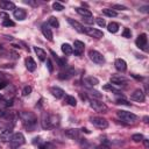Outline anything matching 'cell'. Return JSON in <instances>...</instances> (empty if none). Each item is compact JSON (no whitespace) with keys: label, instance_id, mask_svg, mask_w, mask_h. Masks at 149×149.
Instances as JSON below:
<instances>
[{"label":"cell","instance_id":"38","mask_svg":"<svg viewBox=\"0 0 149 149\" xmlns=\"http://www.w3.org/2000/svg\"><path fill=\"white\" fill-rule=\"evenodd\" d=\"M95 22H97V24H98L99 27H102V28H104V27L106 26V21H105L104 19H101V17H97V19H95Z\"/></svg>","mask_w":149,"mask_h":149},{"label":"cell","instance_id":"15","mask_svg":"<svg viewBox=\"0 0 149 149\" xmlns=\"http://www.w3.org/2000/svg\"><path fill=\"white\" fill-rule=\"evenodd\" d=\"M114 65H115V69L120 72H125L127 70V63L122 58H116L114 62Z\"/></svg>","mask_w":149,"mask_h":149},{"label":"cell","instance_id":"45","mask_svg":"<svg viewBox=\"0 0 149 149\" xmlns=\"http://www.w3.org/2000/svg\"><path fill=\"white\" fill-rule=\"evenodd\" d=\"M7 85H8V81H6V80H0V90L7 87Z\"/></svg>","mask_w":149,"mask_h":149},{"label":"cell","instance_id":"44","mask_svg":"<svg viewBox=\"0 0 149 149\" xmlns=\"http://www.w3.org/2000/svg\"><path fill=\"white\" fill-rule=\"evenodd\" d=\"M148 9H149V6H142V7L139 8V10L141 13H148Z\"/></svg>","mask_w":149,"mask_h":149},{"label":"cell","instance_id":"9","mask_svg":"<svg viewBox=\"0 0 149 149\" xmlns=\"http://www.w3.org/2000/svg\"><path fill=\"white\" fill-rule=\"evenodd\" d=\"M84 33H85V34H87L88 36L93 37V38H97V40H99V38L104 37V33H102L101 30H99V29H95V28L85 27V28H84Z\"/></svg>","mask_w":149,"mask_h":149},{"label":"cell","instance_id":"12","mask_svg":"<svg viewBox=\"0 0 149 149\" xmlns=\"http://www.w3.org/2000/svg\"><path fill=\"white\" fill-rule=\"evenodd\" d=\"M74 73H76L74 69H72V68H65L64 71H61L58 73V78L61 80H66V79H70L71 77H73Z\"/></svg>","mask_w":149,"mask_h":149},{"label":"cell","instance_id":"13","mask_svg":"<svg viewBox=\"0 0 149 149\" xmlns=\"http://www.w3.org/2000/svg\"><path fill=\"white\" fill-rule=\"evenodd\" d=\"M41 30H42V34L44 35V37H45L48 41H52V40H54V35H52L51 28L49 27L48 23H43V24L41 26Z\"/></svg>","mask_w":149,"mask_h":149},{"label":"cell","instance_id":"43","mask_svg":"<svg viewBox=\"0 0 149 149\" xmlns=\"http://www.w3.org/2000/svg\"><path fill=\"white\" fill-rule=\"evenodd\" d=\"M83 22L87 23V24H92L93 23V19L92 17H83Z\"/></svg>","mask_w":149,"mask_h":149},{"label":"cell","instance_id":"2","mask_svg":"<svg viewBox=\"0 0 149 149\" xmlns=\"http://www.w3.org/2000/svg\"><path fill=\"white\" fill-rule=\"evenodd\" d=\"M58 125V118L56 115H50L48 113H42L41 118V126L43 129H49Z\"/></svg>","mask_w":149,"mask_h":149},{"label":"cell","instance_id":"47","mask_svg":"<svg viewBox=\"0 0 149 149\" xmlns=\"http://www.w3.org/2000/svg\"><path fill=\"white\" fill-rule=\"evenodd\" d=\"M95 149H111V148H109V147H108L107 144H104V143H102V144L98 146V147H97Z\"/></svg>","mask_w":149,"mask_h":149},{"label":"cell","instance_id":"18","mask_svg":"<svg viewBox=\"0 0 149 149\" xmlns=\"http://www.w3.org/2000/svg\"><path fill=\"white\" fill-rule=\"evenodd\" d=\"M66 21H68L69 24H71L78 33H84V28H85V27H83L78 21H76V20H73V19H70V17H68Z\"/></svg>","mask_w":149,"mask_h":149},{"label":"cell","instance_id":"16","mask_svg":"<svg viewBox=\"0 0 149 149\" xmlns=\"http://www.w3.org/2000/svg\"><path fill=\"white\" fill-rule=\"evenodd\" d=\"M13 15H14V17H15L16 20L22 21V20L26 19L27 12H26V9H23V8H15L14 12H13Z\"/></svg>","mask_w":149,"mask_h":149},{"label":"cell","instance_id":"19","mask_svg":"<svg viewBox=\"0 0 149 149\" xmlns=\"http://www.w3.org/2000/svg\"><path fill=\"white\" fill-rule=\"evenodd\" d=\"M64 134H65L68 137L72 139V140H80L79 130H78V129H66V130L64 132Z\"/></svg>","mask_w":149,"mask_h":149},{"label":"cell","instance_id":"31","mask_svg":"<svg viewBox=\"0 0 149 149\" xmlns=\"http://www.w3.org/2000/svg\"><path fill=\"white\" fill-rule=\"evenodd\" d=\"M48 24H49V27H52V28H58L59 27V22H58L57 17H55V16H50L49 17Z\"/></svg>","mask_w":149,"mask_h":149},{"label":"cell","instance_id":"33","mask_svg":"<svg viewBox=\"0 0 149 149\" xmlns=\"http://www.w3.org/2000/svg\"><path fill=\"white\" fill-rule=\"evenodd\" d=\"M52 8H54L55 10H58V12H61V10H63V9H64V6H63L61 2H58V1H55V2L52 3Z\"/></svg>","mask_w":149,"mask_h":149},{"label":"cell","instance_id":"20","mask_svg":"<svg viewBox=\"0 0 149 149\" xmlns=\"http://www.w3.org/2000/svg\"><path fill=\"white\" fill-rule=\"evenodd\" d=\"M84 84L88 87H92V86H95L99 84V79L97 77H93V76H90V77H86L84 79Z\"/></svg>","mask_w":149,"mask_h":149},{"label":"cell","instance_id":"46","mask_svg":"<svg viewBox=\"0 0 149 149\" xmlns=\"http://www.w3.org/2000/svg\"><path fill=\"white\" fill-rule=\"evenodd\" d=\"M0 17H2L3 20H7V19H9V15L5 12H0Z\"/></svg>","mask_w":149,"mask_h":149},{"label":"cell","instance_id":"28","mask_svg":"<svg viewBox=\"0 0 149 149\" xmlns=\"http://www.w3.org/2000/svg\"><path fill=\"white\" fill-rule=\"evenodd\" d=\"M102 90H105V91H109V92H113L114 94H116V95H120L121 94V92L118 90V88H115L112 84H106V85H104L102 86Z\"/></svg>","mask_w":149,"mask_h":149},{"label":"cell","instance_id":"10","mask_svg":"<svg viewBox=\"0 0 149 149\" xmlns=\"http://www.w3.org/2000/svg\"><path fill=\"white\" fill-rule=\"evenodd\" d=\"M109 80H111L112 85H118V86L125 85L128 81V79L126 77L121 76V74H113V76H111V79Z\"/></svg>","mask_w":149,"mask_h":149},{"label":"cell","instance_id":"4","mask_svg":"<svg viewBox=\"0 0 149 149\" xmlns=\"http://www.w3.org/2000/svg\"><path fill=\"white\" fill-rule=\"evenodd\" d=\"M24 142H26V139H24L23 134H22V133H15V134L12 135V137H10V140H9V146H10L13 149H16V148L23 146Z\"/></svg>","mask_w":149,"mask_h":149},{"label":"cell","instance_id":"8","mask_svg":"<svg viewBox=\"0 0 149 149\" xmlns=\"http://www.w3.org/2000/svg\"><path fill=\"white\" fill-rule=\"evenodd\" d=\"M135 43H136V45H137L140 49L147 51V47H148V37H147V34H144V33L140 34V35L137 36Z\"/></svg>","mask_w":149,"mask_h":149},{"label":"cell","instance_id":"52","mask_svg":"<svg viewBox=\"0 0 149 149\" xmlns=\"http://www.w3.org/2000/svg\"><path fill=\"white\" fill-rule=\"evenodd\" d=\"M148 120H149V118H148V116H147V115H146V116H144V118H143V121H144V122H146V123H147V122H148Z\"/></svg>","mask_w":149,"mask_h":149},{"label":"cell","instance_id":"22","mask_svg":"<svg viewBox=\"0 0 149 149\" xmlns=\"http://www.w3.org/2000/svg\"><path fill=\"white\" fill-rule=\"evenodd\" d=\"M0 8L3 10H10V9H15V5L12 1L2 0V1H0Z\"/></svg>","mask_w":149,"mask_h":149},{"label":"cell","instance_id":"48","mask_svg":"<svg viewBox=\"0 0 149 149\" xmlns=\"http://www.w3.org/2000/svg\"><path fill=\"white\" fill-rule=\"evenodd\" d=\"M143 143H144V147H146V148H148V147H149V142H148V140H147V139H143Z\"/></svg>","mask_w":149,"mask_h":149},{"label":"cell","instance_id":"17","mask_svg":"<svg viewBox=\"0 0 149 149\" xmlns=\"http://www.w3.org/2000/svg\"><path fill=\"white\" fill-rule=\"evenodd\" d=\"M50 93H51L56 99H61V98H63L64 94H65V92H64L61 87H58V86H52V87H50Z\"/></svg>","mask_w":149,"mask_h":149},{"label":"cell","instance_id":"23","mask_svg":"<svg viewBox=\"0 0 149 149\" xmlns=\"http://www.w3.org/2000/svg\"><path fill=\"white\" fill-rule=\"evenodd\" d=\"M26 68L30 72H34L36 70V63L31 57H27L26 58Z\"/></svg>","mask_w":149,"mask_h":149},{"label":"cell","instance_id":"40","mask_svg":"<svg viewBox=\"0 0 149 149\" xmlns=\"http://www.w3.org/2000/svg\"><path fill=\"white\" fill-rule=\"evenodd\" d=\"M112 9L113 10H115V9H118V10H127V7L126 6H122V5H114L112 7Z\"/></svg>","mask_w":149,"mask_h":149},{"label":"cell","instance_id":"36","mask_svg":"<svg viewBox=\"0 0 149 149\" xmlns=\"http://www.w3.org/2000/svg\"><path fill=\"white\" fill-rule=\"evenodd\" d=\"M2 26H3V27H14L15 23H14V21H12L10 19H7V20H3V21H2Z\"/></svg>","mask_w":149,"mask_h":149},{"label":"cell","instance_id":"53","mask_svg":"<svg viewBox=\"0 0 149 149\" xmlns=\"http://www.w3.org/2000/svg\"><path fill=\"white\" fill-rule=\"evenodd\" d=\"M81 130H83V132H85V133H87V134H90V132H88V130H87V129H86V128H83V129H81Z\"/></svg>","mask_w":149,"mask_h":149},{"label":"cell","instance_id":"7","mask_svg":"<svg viewBox=\"0 0 149 149\" xmlns=\"http://www.w3.org/2000/svg\"><path fill=\"white\" fill-rule=\"evenodd\" d=\"M88 57H90V59H91L93 63H95V64H104V63H105L104 56H102L99 51H97V50H90V51H88Z\"/></svg>","mask_w":149,"mask_h":149},{"label":"cell","instance_id":"42","mask_svg":"<svg viewBox=\"0 0 149 149\" xmlns=\"http://www.w3.org/2000/svg\"><path fill=\"white\" fill-rule=\"evenodd\" d=\"M116 104H119V105L130 106V102H128V101H127V100H125V99H118V100H116Z\"/></svg>","mask_w":149,"mask_h":149},{"label":"cell","instance_id":"54","mask_svg":"<svg viewBox=\"0 0 149 149\" xmlns=\"http://www.w3.org/2000/svg\"><path fill=\"white\" fill-rule=\"evenodd\" d=\"M0 100H2V94L0 93Z\"/></svg>","mask_w":149,"mask_h":149},{"label":"cell","instance_id":"29","mask_svg":"<svg viewBox=\"0 0 149 149\" xmlns=\"http://www.w3.org/2000/svg\"><path fill=\"white\" fill-rule=\"evenodd\" d=\"M64 102L68 104V105H70V106H72V107H76V105H77L76 98L72 97V95H65L64 97Z\"/></svg>","mask_w":149,"mask_h":149},{"label":"cell","instance_id":"51","mask_svg":"<svg viewBox=\"0 0 149 149\" xmlns=\"http://www.w3.org/2000/svg\"><path fill=\"white\" fill-rule=\"evenodd\" d=\"M40 149H48V147H47V144H41Z\"/></svg>","mask_w":149,"mask_h":149},{"label":"cell","instance_id":"32","mask_svg":"<svg viewBox=\"0 0 149 149\" xmlns=\"http://www.w3.org/2000/svg\"><path fill=\"white\" fill-rule=\"evenodd\" d=\"M107 29H108V31H109V33L114 34V33H116V31L119 30V24H118L116 22H111V23H108Z\"/></svg>","mask_w":149,"mask_h":149},{"label":"cell","instance_id":"11","mask_svg":"<svg viewBox=\"0 0 149 149\" xmlns=\"http://www.w3.org/2000/svg\"><path fill=\"white\" fill-rule=\"evenodd\" d=\"M72 49H73V52H74L76 56H81L83 52H84V49H85V44H84V42H81L79 40H76L73 42Z\"/></svg>","mask_w":149,"mask_h":149},{"label":"cell","instance_id":"24","mask_svg":"<svg viewBox=\"0 0 149 149\" xmlns=\"http://www.w3.org/2000/svg\"><path fill=\"white\" fill-rule=\"evenodd\" d=\"M12 135H13V133H12L10 129H5V130H2L0 133V140L3 141V142H8L10 140Z\"/></svg>","mask_w":149,"mask_h":149},{"label":"cell","instance_id":"55","mask_svg":"<svg viewBox=\"0 0 149 149\" xmlns=\"http://www.w3.org/2000/svg\"><path fill=\"white\" fill-rule=\"evenodd\" d=\"M2 76H3V74H2V73H1V72H0V79H1V78H2Z\"/></svg>","mask_w":149,"mask_h":149},{"label":"cell","instance_id":"39","mask_svg":"<svg viewBox=\"0 0 149 149\" xmlns=\"http://www.w3.org/2000/svg\"><path fill=\"white\" fill-rule=\"evenodd\" d=\"M90 94H91L92 97H94V98H97V99H101V98H102V94H101V93H99L98 91H94V90H92Z\"/></svg>","mask_w":149,"mask_h":149},{"label":"cell","instance_id":"37","mask_svg":"<svg viewBox=\"0 0 149 149\" xmlns=\"http://www.w3.org/2000/svg\"><path fill=\"white\" fill-rule=\"evenodd\" d=\"M122 37H126V38H129L132 37V31L129 28H125L123 31H122Z\"/></svg>","mask_w":149,"mask_h":149},{"label":"cell","instance_id":"25","mask_svg":"<svg viewBox=\"0 0 149 149\" xmlns=\"http://www.w3.org/2000/svg\"><path fill=\"white\" fill-rule=\"evenodd\" d=\"M50 54L52 55L54 59L57 62V65H58L59 68H68V66H66V61H65V59H62V58H59V57H58V56H57V55H56V54H55L52 50L50 51Z\"/></svg>","mask_w":149,"mask_h":149},{"label":"cell","instance_id":"49","mask_svg":"<svg viewBox=\"0 0 149 149\" xmlns=\"http://www.w3.org/2000/svg\"><path fill=\"white\" fill-rule=\"evenodd\" d=\"M79 95H80V98H81V100H86V99H87V97H86V94H83V93H79Z\"/></svg>","mask_w":149,"mask_h":149},{"label":"cell","instance_id":"1","mask_svg":"<svg viewBox=\"0 0 149 149\" xmlns=\"http://www.w3.org/2000/svg\"><path fill=\"white\" fill-rule=\"evenodd\" d=\"M20 119L23 123V126L28 129V132H34L37 125V118L33 112H21Z\"/></svg>","mask_w":149,"mask_h":149},{"label":"cell","instance_id":"50","mask_svg":"<svg viewBox=\"0 0 149 149\" xmlns=\"http://www.w3.org/2000/svg\"><path fill=\"white\" fill-rule=\"evenodd\" d=\"M3 116H6V112L2 111V109H0V118H3Z\"/></svg>","mask_w":149,"mask_h":149},{"label":"cell","instance_id":"34","mask_svg":"<svg viewBox=\"0 0 149 149\" xmlns=\"http://www.w3.org/2000/svg\"><path fill=\"white\" fill-rule=\"evenodd\" d=\"M31 86H29V85H27V86H24L23 88H22V95L23 97H27V95H29L30 93H31Z\"/></svg>","mask_w":149,"mask_h":149},{"label":"cell","instance_id":"14","mask_svg":"<svg viewBox=\"0 0 149 149\" xmlns=\"http://www.w3.org/2000/svg\"><path fill=\"white\" fill-rule=\"evenodd\" d=\"M130 98H132L133 100H135V101H140V102H143V101L146 100V93H144L142 90L137 88V90H135V91L132 93Z\"/></svg>","mask_w":149,"mask_h":149},{"label":"cell","instance_id":"35","mask_svg":"<svg viewBox=\"0 0 149 149\" xmlns=\"http://www.w3.org/2000/svg\"><path fill=\"white\" fill-rule=\"evenodd\" d=\"M143 135L142 134H134L133 136H132V140L134 141V142H142L143 141Z\"/></svg>","mask_w":149,"mask_h":149},{"label":"cell","instance_id":"26","mask_svg":"<svg viewBox=\"0 0 149 149\" xmlns=\"http://www.w3.org/2000/svg\"><path fill=\"white\" fill-rule=\"evenodd\" d=\"M76 12H77L79 15H81L83 17H92V13H91L88 9H86V8L77 7V8H76Z\"/></svg>","mask_w":149,"mask_h":149},{"label":"cell","instance_id":"6","mask_svg":"<svg viewBox=\"0 0 149 149\" xmlns=\"http://www.w3.org/2000/svg\"><path fill=\"white\" fill-rule=\"evenodd\" d=\"M90 106L95 112H99V113H106L107 112V106L102 101H99L97 99H91L90 100Z\"/></svg>","mask_w":149,"mask_h":149},{"label":"cell","instance_id":"30","mask_svg":"<svg viewBox=\"0 0 149 149\" xmlns=\"http://www.w3.org/2000/svg\"><path fill=\"white\" fill-rule=\"evenodd\" d=\"M102 14L106 16H109V17H115L118 15V12L113 10L112 8H105V9H102Z\"/></svg>","mask_w":149,"mask_h":149},{"label":"cell","instance_id":"3","mask_svg":"<svg viewBox=\"0 0 149 149\" xmlns=\"http://www.w3.org/2000/svg\"><path fill=\"white\" fill-rule=\"evenodd\" d=\"M116 115L121 121H123L126 123H134L137 121V116L130 112H127V111H118Z\"/></svg>","mask_w":149,"mask_h":149},{"label":"cell","instance_id":"27","mask_svg":"<svg viewBox=\"0 0 149 149\" xmlns=\"http://www.w3.org/2000/svg\"><path fill=\"white\" fill-rule=\"evenodd\" d=\"M61 49H62L63 54H64V55H66V56H69V55L73 54V49H72V47H71L69 43H63V44H62V47H61Z\"/></svg>","mask_w":149,"mask_h":149},{"label":"cell","instance_id":"5","mask_svg":"<svg viewBox=\"0 0 149 149\" xmlns=\"http://www.w3.org/2000/svg\"><path fill=\"white\" fill-rule=\"evenodd\" d=\"M90 121L94 127L99 129H106L108 127V121L102 116H92L90 118Z\"/></svg>","mask_w":149,"mask_h":149},{"label":"cell","instance_id":"21","mask_svg":"<svg viewBox=\"0 0 149 149\" xmlns=\"http://www.w3.org/2000/svg\"><path fill=\"white\" fill-rule=\"evenodd\" d=\"M34 51H35V54L37 55V57H38V59H40L41 62L47 61V52H45V51H44L42 48L34 47Z\"/></svg>","mask_w":149,"mask_h":149},{"label":"cell","instance_id":"41","mask_svg":"<svg viewBox=\"0 0 149 149\" xmlns=\"http://www.w3.org/2000/svg\"><path fill=\"white\" fill-rule=\"evenodd\" d=\"M45 62H47V68H48V70H49V72L51 73V72L54 71V66H52V62H51V61H50L49 58H47V61H45Z\"/></svg>","mask_w":149,"mask_h":149}]
</instances>
